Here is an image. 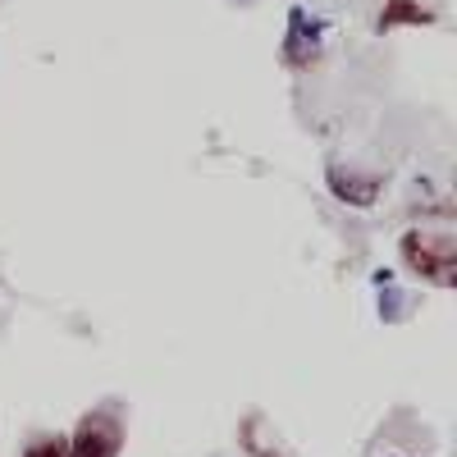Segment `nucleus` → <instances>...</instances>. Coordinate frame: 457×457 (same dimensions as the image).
Here are the masks:
<instances>
[{"label":"nucleus","instance_id":"obj_8","mask_svg":"<svg viewBox=\"0 0 457 457\" xmlns=\"http://www.w3.org/2000/svg\"><path fill=\"white\" fill-rule=\"evenodd\" d=\"M398 312H403V293H398L394 284H385V288H379V316L398 320Z\"/></svg>","mask_w":457,"mask_h":457},{"label":"nucleus","instance_id":"obj_4","mask_svg":"<svg viewBox=\"0 0 457 457\" xmlns=\"http://www.w3.org/2000/svg\"><path fill=\"white\" fill-rule=\"evenodd\" d=\"M325 183H329V193L353 211H370L379 202V193H385V174H357V170H343V165H329Z\"/></svg>","mask_w":457,"mask_h":457},{"label":"nucleus","instance_id":"obj_5","mask_svg":"<svg viewBox=\"0 0 457 457\" xmlns=\"http://www.w3.org/2000/svg\"><path fill=\"white\" fill-rule=\"evenodd\" d=\"M439 23L435 10H426L421 0H385L375 14V32H394V28H430Z\"/></svg>","mask_w":457,"mask_h":457},{"label":"nucleus","instance_id":"obj_3","mask_svg":"<svg viewBox=\"0 0 457 457\" xmlns=\"http://www.w3.org/2000/svg\"><path fill=\"white\" fill-rule=\"evenodd\" d=\"M325 55V23L307 14L302 5L288 10V32H284V64L288 69H312Z\"/></svg>","mask_w":457,"mask_h":457},{"label":"nucleus","instance_id":"obj_1","mask_svg":"<svg viewBox=\"0 0 457 457\" xmlns=\"http://www.w3.org/2000/svg\"><path fill=\"white\" fill-rule=\"evenodd\" d=\"M398 252H403V265L426 279L435 288H453L457 284V238L448 234V228H407V234L398 238Z\"/></svg>","mask_w":457,"mask_h":457},{"label":"nucleus","instance_id":"obj_7","mask_svg":"<svg viewBox=\"0 0 457 457\" xmlns=\"http://www.w3.org/2000/svg\"><path fill=\"white\" fill-rule=\"evenodd\" d=\"M23 457H69V439L64 435H37L23 448Z\"/></svg>","mask_w":457,"mask_h":457},{"label":"nucleus","instance_id":"obj_2","mask_svg":"<svg viewBox=\"0 0 457 457\" xmlns=\"http://www.w3.org/2000/svg\"><path fill=\"white\" fill-rule=\"evenodd\" d=\"M129 439L124 426V407L120 403H101L79 416V426L69 435V457H120Z\"/></svg>","mask_w":457,"mask_h":457},{"label":"nucleus","instance_id":"obj_6","mask_svg":"<svg viewBox=\"0 0 457 457\" xmlns=\"http://www.w3.org/2000/svg\"><path fill=\"white\" fill-rule=\"evenodd\" d=\"M238 444H243L247 457H284L279 448H261V421L256 416H247V421L238 426Z\"/></svg>","mask_w":457,"mask_h":457}]
</instances>
